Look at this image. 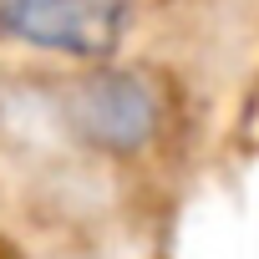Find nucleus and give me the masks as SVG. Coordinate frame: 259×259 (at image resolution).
<instances>
[{"label": "nucleus", "mask_w": 259, "mask_h": 259, "mask_svg": "<svg viewBox=\"0 0 259 259\" xmlns=\"http://www.w3.org/2000/svg\"><path fill=\"white\" fill-rule=\"evenodd\" d=\"M133 0H0V36L76 66H102L127 46Z\"/></svg>", "instance_id": "obj_2"}, {"label": "nucleus", "mask_w": 259, "mask_h": 259, "mask_svg": "<svg viewBox=\"0 0 259 259\" xmlns=\"http://www.w3.org/2000/svg\"><path fill=\"white\" fill-rule=\"evenodd\" d=\"M61 122L81 148L102 158H143L163 138L168 97L153 71L102 61V66H87L76 81H66Z\"/></svg>", "instance_id": "obj_1"}]
</instances>
